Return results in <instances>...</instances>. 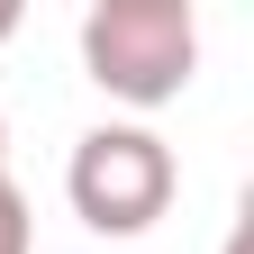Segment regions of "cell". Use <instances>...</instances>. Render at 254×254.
<instances>
[{
    "label": "cell",
    "mask_w": 254,
    "mask_h": 254,
    "mask_svg": "<svg viewBox=\"0 0 254 254\" xmlns=\"http://www.w3.org/2000/svg\"><path fill=\"white\" fill-rule=\"evenodd\" d=\"M82 73L127 109H164L200 73V9L190 0H91L82 9Z\"/></svg>",
    "instance_id": "1"
},
{
    "label": "cell",
    "mask_w": 254,
    "mask_h": 254,
    "mask_svg": "<svg viewBox=\"0 0 254 254\" xmlns=\"http://www.w3.org/2000/svg\"><path fill=\"white\" fill-rule=\"evenodd\" d=\"M173 190H182V164H173V145L154 136V127L109 118V127H91V136H73L64 200H73V218L91 236H145L154 218L173 209Z\"/></svg>",
    "instance_id": "2"
},
{
    "label": "cell",
    "mask_w": 254,
    "mask_h": 254,
    "mask_svg": "<svg viewBox=\"0 0 254 254\" xmlns=\"http://www.w3.org/2000/svg\"><path fill=\"white\" fill-rule=\"evenodd\" d=\"M0 254H37V218H27V190L0 164Z\"/></svg>",
    "instance_id": "3"
},
{
    "label": "cell",
    "mask_w": 254,
    "mask_h": 254,
    "mask_svg": "<svg viewBox=\"0 0 254 254\" xmlns=\"http://www.w3.org/2000/svg\"><path fill=\"white\" fill-rule=\"evenodd\" d=\"M18 37V0H0V46H9Z\"/></svg>",
    "instance_id": "4"
},
{
    "label": "cell",
    "mask_w": 254,
    "mask_h": 254,
    "mask_svg": "<svg viewBox=\"0 0 254 254\" xmlns=\"http://www.w3.org/2000/svg\"><path fill=\"white\" fill-rule=\"evenodd\" d=\"M218 254H254V227H236V236H227V245H218Z\"/></svg>",
    "instance_id": "5"
},
{
    "label": "cell",
    "mask_w": 254,
    "mask_h": 254,
    "mask_svg": "<svg viewBox=\"0 0 254 254\" xmlns=\"http://www.w3.org/2000/svg\"><path fill=\"white\" fill-rule=\"evenodd\" d=\"M0 154H9V118H0Z\"/></svg>",
    "instance_id": "6"
}]
</instances>
